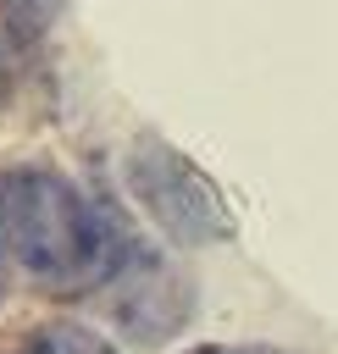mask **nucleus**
I'll list each match as a JSON object with an SVG mask.
<instances>
[{"instance_id": "f03ea898", "label": "nucleus", "mask_w": 338, "mask_h": 354, "mask_svg": "<svg viewBox=\"0 0 338 354\" xmlns=\"http://www.w3.org/2000/svg\"><path fill=\"white\" fill-rule=\"evenodd\" d=\"M127 188L155 216V227L177 243H222L233 232V216H227L222 194L205 183V171L150 133L133 138V149H127Z\"/></svg>"}, {"instance_id": "39448f33", "label": "nucleus", "mask_w": 338, "mask_h": 354, "mask_svg": "<svg viewBox=\"0 0 338 354\" xmlns=\"http://www.w3.org/2000/svg\"><path fill=\"white\" fill-rule=\"evenodd\" d=\"M0 6H6V17H11L22 33H39V28L61 11V0H0Z\"/></svg>"}, {"instance_id": "7ed1b4c3", "label": "nucleus", "mask_w": 338, "mask_h": 354, "mask_svg": "<svg viewBox=\"0 0 338 354\" xmlns=\"http://www.w3.org/2000/svg\"><path fill=\"white\" fill-rule=\"evenodd\" d=\"M116 277H122L116 321H122L133 337L155 343V337H172V332L183 326V315H188V288H183V277H177L161 254H133V260H122Z\"/></svg>"}, {"instance_id": "f257e3e1", "label": "nucleus", "mask_w": 338, "mask_h": 354, "mask_svg": "<svg viewBox=\"0 0 338 354\" xmlns=\"http://www.w3.org/2000/svg\"><path fill=\"white\" fill-rule=\"evenodd\" d=\"M0 238L44 288H89L122 271L127 238L66 177L17 166L0 177Z\"/></svg>"}, {"instance_id": "0eeeda50", "label": "nucleus", "mask_w": 338, "mask_h": 354, "mask_svg": "<svg viewBox=\"0 0 338 354\" xmlns=\"http://www.w3.org/2000/svg\"><path fill=\"white\" fill-rule=\"evenodd\" d=\"M11 293V266H6V249H0V299Z\"/></svg>"}, {"instance_id": "20e7f679", "label": "nucleus", "mask_w": 338, "mask_h": 354, "mask_svg": "<svg viewBox=\"0 0 338 354\" xmlns=\"http://www.w3.org/2000/svg\"><path fill=\"white\" fill-rule=\"evenodd\" d=\"M22 354H116L100 332H89V326H72V321H55V326H44V332H33L28 343H22Z\"/></svg>"}, {"instance_id": "423d86ee", "label": "nucleus", "mask_w": 338, "mask_h": 354, "mask_svg": "<svg viewBox=\"0 0 338 354\" xmlns=\"http://www.w3.org/2000/svg\"><path fill=\"white\" fill-rule=\"evenodd\" d=\"M188 354H260V348H227V343H211V348H188Z\"/></svg>"}]
</instances>
